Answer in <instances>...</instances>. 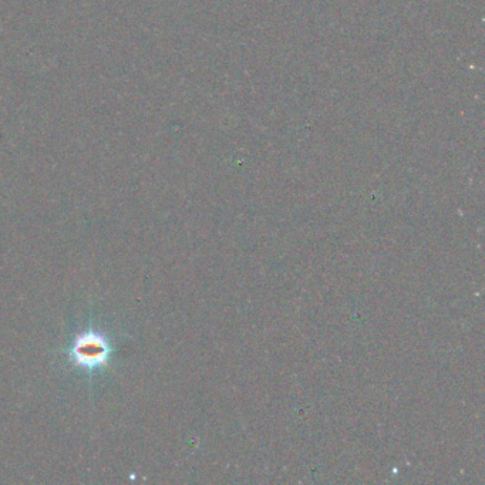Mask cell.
Masks as SVG:
<instances>
[{"label":"cell","mask_w":485,"mask_h":485,"mask_svg":"<svg viewBox=\"0 0 485 485\" xmlns=\"http://www.w3.org/2000/svg\"><path fill=\"white\" fill-rule=\"evenodd\" d=\"M68 354L74 366L92 372L108 365L111 345L106 335L97 331H87L74 339Z\"/></svg>","instance_id":"cell-1"}]
</instances>
